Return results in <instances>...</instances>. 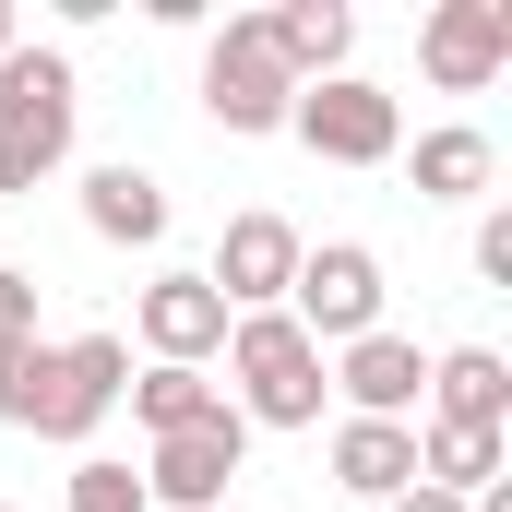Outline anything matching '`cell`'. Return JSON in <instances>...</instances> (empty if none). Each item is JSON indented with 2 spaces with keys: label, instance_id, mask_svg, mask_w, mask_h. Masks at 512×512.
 <instances>
[{
  "label": "cell",
  "instance_id": "obj_1",
  "mask_svg": "<svg viewBox=\"0 0 512 512\" xmlns=\"http://www.w3.org/2000/svg\"><path fill=\"white\" fill-rule=\"evenodd\" d=\"M227 405H239V417H251V429H310V417H322V346H310V334H298V322H286V310H239V322H227Z\"/></svg>",
  "mask_w": 512,
  "mask_h": 512
},
{
  "label": "cell",
  "instance_id": "obj_2",
  "mask_svg": "<svg viewBox=\"0 0 512 512\" xmlns=\"http://www.w3.org/2000/svg\"><path fill=\"white\" fill-rule=\"evenodd\" d=\"M286 322H298L310 346H358V334H382V251H370V239H322V251H298V274H286Z\"/></svg>",
  "mask_w": 512,
  "mask_h": 512
},
{
  "label": "cell",
  "instance_id": "obj_3",
  "mask_svg": "<svg viewBox=\"0 0 512 512\" xmlns=\"http://www.w3.org/2000/svg\"><path fill=\"white\" fill-rule=\"evenodd\" d=\"M286 131H298L322 167H393V155H405V96L358 84V72H334V84H298Z\"/></svg>",
  "mask_w": 512,
  "mask_h": 512
},
{
  "label": "cell",
  "instance_id": "obj_4",
  "mask_svg": "<svg viewBox=\"0 0 512 512\" xmlns=\"http://www.w3.org/2000/svg\"><path fill=\"white\" fill-rule=\"evenodd\" d=\"M203 108H215V131H286L298 84H286L262 12H227V24H215V48H203Z\"/></svg>",
  "mask_w": 512,
  "mask_h": 512
},
{
  "label": "cell",
  "instance_id": "obj_5",
  "mask_svg": "<svg viewBox=\"0 0 512 512\" xmlns=\"http://www.w3.org/2000/svg\"><path fill=\"white\" fill-rule=\"evenodd\" d=\"M120 393H131V346L120 334H72V346H48L24 429H36V441H96V417H108Z\"/></svg>",
  "mask_w": 512,
  "mask_h": 512
},
{
  "label": "cell",
  "instance_id": "obj_6",
  "mask_svg": "<svg viewBox=\"0 0 512 512\" xmlns=\"http://www.w3.org/2000/svg\"><path fill=\"white\" fill-rule=\"evenodd\" d=\"M251 465V417L239 405H215V417H191V429H167L155 441V465H143V501L167 512H227V477Z\"/></svg>",
  "mask_w": 512,
  "mask_h": 512
},
{
  "label": "cell",
  "instance_id": "obj_7",
  "mask_svg": "<svg viewBox=\"0 0 512 512\" xmlns=\"http://www.w3.org/2000/svg\"><path fill=\"white\" fill-rule=\"evenodd\" d=\"M72 108H84V96H72V60H60V48H24V36H12V48H0V131H12L24 155H36V179H48V167L72 155Z\"/></svg>",
  "mask_w": 512,
  "mask_h": 512
},
{
  "label": "cell",
  "instance_id": "obj_8",
  "mask_svg": "<svg viewBox=\"0 0 512 512\" xmlns=\"http://www.w3.org/2000/svg\"><path fill=\"white\" fill-rule=\"evenodd\" d=\"M501 60H512V0H441V12L417 24V72H429L441 96L501 84Z\"/></svg>",
  "mask_w": 512,
  "mask_h": 512
},
{
  "label": "cell",
  "instance_id": "obj_9",
  "mask_svg": "<svg viewBox=\"0 0 512 512\" xmlns=\"http://www.w3.org/2000/svg\"><path fill=\"white\" fill-rule=\"evenodd\" d=\"M227 322H239V310H227L203 274H155V286H143V358H155V370L227 358Z\"/></svg>",
  "mask_w": 512,
  "mask_h": 512
},
{
  "label": "cell",
  "instance_id": "obj_10",
  "mask_svg": "<svg viewBox=\"0 0 512 512\" xmlns=\"http://www.w3.org/2000/svg\"><path fill=\"white\" fill-rule=\"evenodd\" d=\"M298 251H310V239H298L286 215H227V239H215V274H203V286H215L227 310H286Z\"/></svg>",
  "mask_w": 512,
  "mask_h": 512
},
{
  "label": "cell",
  "instance_id": "obj_11",
  "mask_svg": "<svg viewBox=\"0 0 512 512\" xmlns=\"http://www.w3.org/2000/svg\"><path fill=\"white\" fill-rule=\"evenodd\" d=\"M322 382L346 393V417H417V393H429V358H417V334H358V346H334L322 358Z\"/></svg>",
  "mask_w": 512,
  "mask_h": 512
},
{
  "label": "cell",
  "instance_id": "obj_12",
  "mask_svg": "<svg viewBox=\"0 0 512 512\" xmlns=\"http://www.w3.org/2000/svg\"><path fill=\"white\" fill-rule=\"evenodd\" d=\"M417 405H429V429H501V417H512V370H501V346H441Z\"/></svg>",
  "mask_w": 512,
  "mask_h": 512
},
{
  "label": "cell",
  "instance_id": "obj_13",
  "mask_svg": "<svg viewBox=\"0 0 512 512\" xmlns=\"http://www.w3.org/2000/svg\"><path fill=\"white\" fill-rule=\"evenodd\" d=\"M262 36H274L286 84H334V72H346V48H358V12H346V0H274V12H262Z\"/></svg>",
  "mask_w": 512,
  "mask_h": 512
},
{
  "label": "cell",
  "instance_id": "obj_14",
  "mask_svg": "<svg viewBox=\"0 0 512 512\" xmlns=\"http://www.w3.org/2000/svg\"><path fill=\"white\" fill-rule=\"evenodd\" d=\"M334 489H358V501H405V489H417V429H393V417H346V429H334Z\"/></svg>",
  "mask_w": 512,
  "mask_h": 512
},
{
  "label": "cell",
  "instance_id": "obj_15",
  "mask_svg": "<svg viewBox=\"0 0 512 512\" xmlns=\"http://www.w3.org/2000/svg\"><path fill=\"white\" fill-rule=\"evenodd\" d=\"M501 179V143L477 120H441V131H417V203H477Z\"/></svg>",
  "mask_w": 512,
  "mask_h": 512
},
{
  "label": "cell",
  "instance_id": "obj_16",
  "mask_svg": "<svg viewBox=\"0 0 512 512\" xmlns=\"http://www.w3.org/2000/svg\"><path fill=\"white\" fill-rule=\"evenodd\" d=\"M84 227H96V239H120V251H155V239H167V191L120 155V167H96V179H84Z\"/></svg>",
  "mask_w": 512,
  "mask_h": 512
},
{
  "label": "cell",
  "instance_id": "obj_17",
  "mask_svg": "<svg viewBox=\"0 0 512 512\" xmlns=\"http://www.w3.org/2000/svg\"><path fill=\"white\" fill-rule=\"evenodd\" d=\"M417 489H441V501L501 489V429H417Z\"/></svg>",
  "mask_w": 512,
  "mask_h": 512
},
{
  "label": "cell",
  "instance_id": "obj_18",
  "mask_svg": "<svg viewBox=\"0 0 512 512\" xmlns=\"http://www.w3.org/2000/svg\"><path fill=\"white\" fill-rule=\"evenodd\" d=\"M215 405H227V393L203 382V370H143V382H131V417H143L155 441H167V429H191V417H215Z\"/></svg>",
  "mask_w": 512,
  "mask_h": 512
},
{
  "label": "cell",
  "instance_id": "obj_19",
  "mask_svg": "<svg viewBox=\"0 0 512 512\" xmlns=\"http://www.w3.org/2000/svg\"><path fill=\"white\" fill-rule=\"evenodd\" d=\"M72 512H155V501H143V477H131L120 453H84L72 465Z\"/></svg>",
  "mask_w": 512,
  "mask_h": 512
},
{
  "label": "cell",
  "instance_id": "obj_20",
  "mask_svg": "<svg viewBox=\"0 0 512 512\" xmlns=\"http://www.w3.org/2000/svg\"><path fill=\"white\" fill-rule=\"evenodd\" d=\"M36 370H48V346H36V334H12V346H0V429H24V405H36Z\"/></svg>",
  "mask_w": 512,
  "mask_h": 512
},
{
  "label": "cell",
  "instance_id": "obj_21",
  "mask_svg": "<svg viewBox=\"0 0 512 512\" xmlns=\"http://www.w3.org/2000/svg\"><path fill=\"white\" fill-rule=\"evenodd\" d=\"M12 334H36V274L0 262V346H12Z\"/></svg>",
  "mask_w": 512,
  "mask_h": 512
},
{
  "label": "cell",
  "instance_id": "obj_22",
  "mask_svg": "<svg viewBox=\"0 0 512 512\" xmlns=\"http://www.w3.org/2000/svg\"><path fill=\"white\" fill-rule=\"evenodd\" d=\"M477 274H489V286H512V215H489V227H477Z\"/></svg>",
  "mask_w": 512,
  "mask_h": 512
},
{
  "label": "cell",
  "instance_id": "obj_23",
  "mask_svg": "<svg viewBox=\"0 0 512 512\" xmlns=\"http://www.w3.org/2000/svg\"><path fill=\"white\" fill-rule=\"evenodd\" d=\"M12 191H36V155H24V143L0 131V203H12Z\"/></svg>",
  "mask_w": 512,
  "mask_h": 512
},
{
  "label": "cell",
  "instance_id": "obj_24",
  "mask_svg": "<svg viewBox=\"0 0 512 512\" xmlns=\"http://www.w3.org/2000/svg\"><path fill=\"white\" fill-rule=\"evenodd\" d=\"M382 512H465V501H441V489H405V501H382Z\"/></svg>",
  "mask_w": 512,
  "mask_h": 512
},
{
  "label": "cell",
  "instance_id": "obj_25",
  "mask_svg": "<svg viewBox=\"0 0 512 512\" xmlns=\"http://www.w3.org/2000/svg\"><path fill=\"white\" fill-rule=\"evenodd\" d=\"M0 48H12V0H0Z\"/></svg>",
  "mask_w": 512,
  "mask_h": 512
},
{
  "label": "cell",
  "instance_id": "obj_26",
  "mask_svg": "<svg viewBox=\"0 0 512 512\" xmlns=\"http://www.w3.org/2000/svg\"><path fill=\"white\" fill-rule=\"evenodd\" d=\"M0 512H12V501H0Z\"/></svg>",
  "mask_w": 512,
  "mask_h": 512
},
{
  "label": "cell",
  "instance_id": "obj_27",
  "mask_svg": "<svg viewBox=\"0 0 512 512\" xmlns=\"http://www.w3.org/2000/svg\"><path fill=\"white\" fill-rule=\"evenodd\" d=\"M227 512H239V501H227Z\"/></svg>",
  "mask_w": 512,
  "mask_h": 512
}]
</instances>
